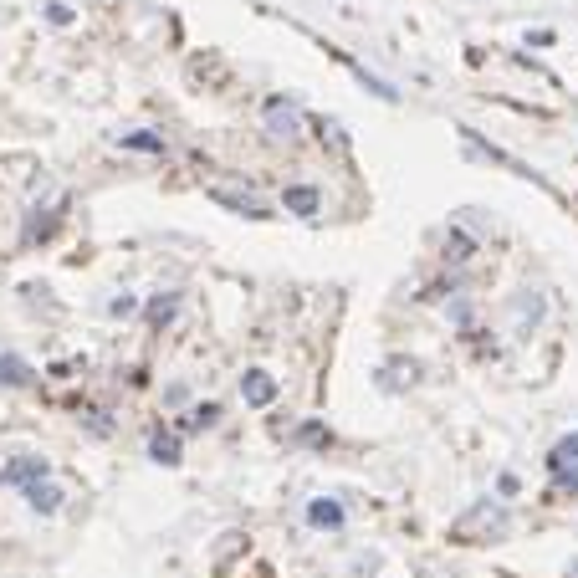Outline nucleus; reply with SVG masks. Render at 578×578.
<instances>
[{
  "instance_id": "f257e3e1",
  "label": "nucleus",
  "mask_w": 578,
  "mask_h": 578,
  "mask_svg": "<svg viewBox=\"0 0 578 578\" xmlns=\"http://www.w3.org/2000/svg\"><path fill=\"white\" fill-rule=\"evenodd\" d=\"M507 532H512V512L502 502H492V497H481L471 512L456 517L451 538L456 543H497V538H507Z\"/></svg>"
},
{
  "instance_id": "f03ea898",
  "label": "nucleus",
  "mask_w": 578,
  "mask_h": 578,
  "mask_svg": "<svg viewBox=\"0 0 578 578\" xmlns=\"http://www.w3.org/2000/svg\"><path fill=\"white\" fill-rule=\"evenodd\" d=\"M266 133H272V139H297V133H302V113L287 98H272V103H266Z\"/></svg>"
},
{
  "instance_id": "7ed1b4c3",
  "label": "nucleus",
  "mask_w": 578,
  "mask_h": 578,
  "mask_svg": "<svg viewBox=\"0 0 578 578\" xmlns=\"http://www.w3.org/2000/svg\"><path fill=\"white\" fill-rule=\"evenodd\" d=\"M241 399H246L251 410H266V405L277 399V379L266 374V369H246V374H241Z\"/></svg>"
},
{
  "instance_id": "20e7f679",
  "label": "nucleus",
  "mask_w": 578,
  "mask_h": 578,
  "mask_svg": "<svg viewBox=\"0 0 578 578\" xmlns=\"http://www.w3.org/2000/svg\"><path fill=\"white\" fill-rule=\"evenodd\" d=\"M0 481L6 486H31V481H47V456H16L0 466Z\"/></svg>"
},
{
  "instance_id": "39448f33",
  "label": "nucleus",
  "mask_w": 578,
  "mask_h": 578,
  "mask_svg": "<svg viewBox=\"0 0 578 578\" xmlns=\"http://www.w3.org/2000/svg\"><path fill=\"white\" fill-rule=\"evenodd\" d=\"M26 507L41 512V517H52V512L62 507V486H52V481H31V486H26Z\"/></svg>"
},
{
  "instance_id": "423d86ee",
  "label": "nucleus",
  "mask_w": 578,
  "mask_h": 578,
  "mask_svg": "<svg viewBox=\"0 0 578 578\" xmlns=\"http://www.w3.org/2000/svg\"><path fill=\"white\" fill-rule=\"evenodd\" d=\"M210 200L215 205H231L236 215H251V220H261V215H272V210H266L256 195H241V190H210Z\"/></svg>"
},
{
  "instance_id": "0eeeda50",
  "label": "nucleus",
  "mask_w": 578,
  "mask_h": 578,
  "mask_svg": "<svg viewBox=\"0 0 578 578\" xmlns=\"http://www.w3.org/2000/svg\"><path fill=\"white\" fill-rule=\"evenodd\" d=\"M0 384H11V389H31L36 384V369L26 359H16V353H6L0 359Z\"/></svg>"
},
{
  "instance_id": "6e6552de",
  "label": "nucleus",
  "mask_w": 578,
  "mask_h": 578,
  "mask_svg": "<svg viewBox=\"0 0 578 578\" xmlns=\"http://www.w3.org/2000/svg\"><path fill=\"white\" fill-rule=\"evenodd\" d=\"M282 205H287L292 215H318V205H323V195H318L313 185H287V195H282Z\"/></svg>"
},
{
  "instance_id": "1a4fd4ad",
  "label": "nucleus",
  "mask_w": 578,
  "mask_h": 578,
  "mask_svg": "<svg viewBox=\"0 0 578 578\" xmlns=\"http://www.w3.org/2000/svg\"><path fill=\"white\" fill-rule=\"evenodd\" d=\"M573 466H578V435H563L558 446H553V456H548V471H553V476H568Z\"/></svg>"
},
{
  "instance_id": "9d476101",
  "label": "nucleus",
  "mask_w": 578,
  "mask_h": 578,
  "mask_svg": "<svg viewBox=\"0 0 578 578\" xmlns=\"http://www.w3.org/2000/svg\"><path fill=\"white\" fill-rule=\"evenodd\" d=\"M538 323H543V297L527 287V292L517 297V328L527 333V328H538Z\"/></svg>"
},
{
  "instance_id": "9b49d317",
  "label": "nucleus",
  "mask_w": 578,
  "mask_h": 578,
  "mask_svg": "<svg viewBox=\"0 0 578 578\" xmlns=\"http://www.w3.org/2000/svg\"><path fill=\"white\" fill-rule=\"evenodd\" d=\"M307 522H313V527H328V532H338V527H343V507L318 497L313 507H307Z\"/></svg>"
},
{
  "instance_id": "f8f14e48",
  "label": "nucleus",
  "mask_w": 578,
  "mask_h": 578,
  "mask_svg": "<svg viewBox=\"0 0 578 578\" xmlns=\"http://www.w3.org/2000/svg\"><path fill=\"white\" fill-rule=\"evenodd\" d=\"M149 456H154L159 466H174V461H180V435H164V430H154V440H149Z\"/></svg>"
},
{
  "instance_id": "ddd939ff",
  "label": "nucleus",
  "mask_w": 578,
  "mask_h": 578,
  "mask_svg": "<svg viewBox=\"0 0 578 578\" xmlns=\"http://www.w3.org/2000/svg\"><path fill=\"white\" fill-rule=\"evenodd\" d=\"M415 374H420L415 364L394 359V364H384V379H379V384H384V389H405V384H415Z\"/></svg>"
},
{
  "instance_id": "4468645a",
  "label": "nucleus",
  "mask_w": 578,
  "mask_h": 578,
  "mask_svg": "<svg viewBox=\"0 0 578 578\" xmlns=\"http://www.w3.org/2000/svg\"><path fill=\"white\" fill-rule=\"evenodd\" d=\"M215 420H220V405H195L190 420H185V430H210Z\"/></svg>"
},
{
  "instance_id": "2eb2a0df",
  "label": "nucleus",
  "mask_w": 578,
  "mask_h": 578,
  "mask_svg": "<svg viewBox=\"0 0 578 578\" xmlns=\"http://www.w3.org/2000/svg\"><path fill=\"white\" fill-rule=\"evenodd\" d=\"M174 307H180V297H154V302H149V323H169Z\"/></svg>"
},
{
  "instance_id": "dca6fc26",
  "label": "nucleus",
  "mask_w": 578,
  "mask_h": 578,
  "mask_svg": "<svg viewBox=\"0 0 578 578\" xmlns=\"http://www.w3.org/2000/svg\"><path fill=\"white\" fill-rule=\"evenodd\" d=\"M123 144H128V149H149V154H164V139H159V133H128Z\"/></svg>"
},
{
  "instance_id": "f3484780",
  "label": "nucleus",
  "mask_w": 578,
  "mask_h": 578,
  "mask_svg": "<svg viewBox=\"0 0 578 578\" xmlns=\"http://www.w3.org/2000/svg\"><path fill=\"white\" fill-rule=\"evenodd\" d=\"M446 256H456V261H466V256H471V241L451 231V251H446Z\"/></svg>"
},
{
  "instance_id": "a211bd4d",
  "label": "nucleus",
  "mask_w": 578,
  "mask_h": 578,
  "mask_svg": "<svg viewBox=\"0 0 578 578\" xmlns=\"http://www.w3.org/2000/svg\"><path fill=\"white\" fill-rule=\"evenodd\" d=\"M302 440H307V446H323L328 435H323V425H302Z\"/></svg>"
},
{
  "instance_id": "6ab92c4d",
  "label": "nucleus",
  "mask_w": 578,
  "mask_h": 578,
  "mask_svg": "<svg viewBox=\"0 0 578 578\" xmlns=\"http://www.w3.org/2000/svg\"><path fill=\"white\" fill-rule=\"evenodd\" d=\"M568 578H578V558H573V568H568Z\"/></svg>"
}]
</instances>
